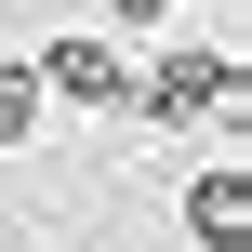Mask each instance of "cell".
Returning <instances> with one entry per match:
<instances>
[{
    "label": "cell",
    "instance_id": "obj_1",
    "mask_svg": "<svg viewBox=\"0 0 252 252\" xmlns=\"http://www.w3.org/2000/svg\"><path fill=\"white\" fill-rule=\"evenodd\" d=\"M133 106H146V120H239L252 80H239V53L173 40V53H133Z\"/></svg>",
    "mask_w": 252,
    "mask_h": 252
},
{
    "label": "cell",
    "instance_id": "obj_2",
    "mask_svg": "<svg viewBox=\"0 0 252 252\" xmlns=\"http://www.w3.org/2000/svg\"><path fill=\"white\" fill-rule=\"evenodd\" d=\"M27 66H40V93L93 106V120H133V40H93V27H66V40H40Z\"/></svg>",
    "mask_w": 252,
    "mask_h": 252
},
{
    "label": "cell",
    "instance_id": "obj_3",
    "mask_svg": "<svg viewBox=\"0 0 252 252\" xmlns=\"http://www.w3.org/2000/svg\"><path fill=\"white\" fill-rule=\"evenodd\" d=\"M186 239L199 252H252V173L239 159H199L186 173Z\"/></svg>",
    "mask_w": 252,
    "mask_h": 252
},
{
    "label": "cell",
    "instance_id": "obj_4",
    "mask_svg": "<svg viewBox=\"0 0 252 252\" xmlns=\"http://www.w3.org/2000/svg\"><path fill=\"white\" fill-rule=\"evenodd\" d=\"M27 133H40V66L0 53V146H27Z\"/></svg>",
    "mask_w": 252,
    "mask_h": 252
}]
</instances>
